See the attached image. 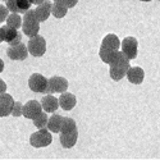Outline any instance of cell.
<instances>
[{
  "mask_svg": "<svg viewBox=\"0 0 160 160\" xmlns=\"http://www.w3.org/2000/svg\"><path fill=\"white\" fill-rule=\"evenodd\" d=\"M110 65V77L114 79V81H121V79L127 74V71L129 68V59L124 55L123 51H115L114 55L109 63Z\"/></svg>",
  "mask_w": 160,
  "mask_h": 160,
  "instance_id": "cell-1",
  "label": "cell"
},
{
  "mask_svg": "<svg viewBox=\"0 0 160 160\" xmlns=\"http://www.w3.org/2000/svg\"><path fill=\"white\" fill-rule=\"evenodd\" d=\"M22 31L26 36L32 37L38 33L40 31V21L37 19L35 10L28 9L24 12V16L22 18Z\"/></svg>",
  "mask_w": 160,
  "mask_h": 160,
  "instance_id": "cell-2",
  "label": "cell"
},
{
  "mask_svg": "<svg viewBox=\"0 0 160 160\" xmlns=\"http://www.w3.org/2000/svg\"><path fill=\"white\" fill-rule=\"evenodd\" d=\"M52 141L51 137V133L49 129L46 128H40L37 132L32 133L31 137H30V143L33 146V148H46L49 146Z\"/></svg>",
  "mask_w": 160,
  "mask_h": 160,
  "instance_id": "cell-3",
  "label": "cell"
},
{
  "mask_svg": "<svg viewBox=\"0 0 160 160\" xmlns=\"http://www.w3.org/2000/svg\"><path fill=\"white\" fill-rule=\"evenodd\" d=\"M27 50L31 55L33 57H42L46 51V41L42 36L38 33L30 37L28 44H27Z\"/></svg>",
  "mask_w": 160,
  "mask_h": 160,
  "instance_id": "cell-4",
  "label": "cell"
},
{
  "mask_svg": "<svg viewBox=\"0 0 160 160\" xmlns=\"http://www.w3.org/2000/svg\"><path fill=\"white\" fill-rule=\"evenodd\" d=\"M68 88V81L63 77H59V76H54L48 79V86H46V90L45 92L46 94H54V92H62L67 91Z\"/></svg>",
  "mask_w": 160,
  "mask_h": 160,
  "instance_id": "cell-5",
  "label": "cell"
},
{
  "mask_svg": "<svg viewBox=\"0 0 160 160\" xmlns=\"http://www.w3.org/2000/svg\"><path fill=\"white\" fill-rule=\"evenodd\" d=\"M7 55L13 60H24L28 55L27 46L19 42L17 45H10L7 49Z\"/></svg>",
  "mask_w": 160,
  "mask_h": 160,
  "instance_id": "cell-6",
  "label": "cell"
},
{
  "mask_svg": "<svg viewBox=\"0 0 160 160\" xmlns=\"http://www.w3.org/2000/svg\"><path fill=\"white\" fill-rule=\"evenodd\" d=\"M137 49H138V42L135 37H126L122 42V51L124 55L131 60L137 57Z\"/></svg>",
  "mask_w": 160,
  "mask_h": 160,
  "instance_id": "cell-7",
  "label": "cell"
},
{
  "mask_svg": "<svg viewBox=\"0 0 160 160\" xmlns=\"http://www.w3.org/2000/svg\"><path fill=\"white\" fill-rule=\"evenodd\" d=\"M2 32H3V37H4V41L8 42L9 45H17L22 41V35L18 30L9 27L8 24L3 26L2 27Z\"/></svg>",
  "mask_w": 160,
  "mask_h": 160,
  "instance_id": "cell-8",
  "label": "cell"
},
{
  "mask_svg": "<svg viewBox=\"0 0 160 160\" xmlns=\"http://www.w3.org/2000/svg\"><path fill=\"white\" fill-rule=\"evenodd\" d=\"M28 86L33 92H45L48 79L40 73H33L28 79Z\"/></svg>",
  "mask_w": 160,
  "mask_h": 160,
  "instance_id": "cell-9",
  "label": "cell"
},
{
  "mask_svg": "<svg viewBox=\"0 0 160 160\" xmlns=\"http://www.w3.org/2000/svg\"><path fill=\"white\" fill-rule=\"evenodd\" d=\"M41 110H42L41 102H38L36 100H30V101H27L23 105L22 115H24L27 119H33L41 113Z\"/></svg>",
  "mask_w": 160,
  "mask_h": 160,
  "instance_id": "cell-10",
  "label": "cell"
},
{
  "mask_svg": "<svg viewBox=\"0 0 160 160\" xmlns=\"http://www.w3.org/2000/svg\"><path fill=\"white\" fill-rule=\"evenodd\" d=\"M13 105H14V100H13L12 95L9 94H2L0 95V117H8L12 113Z\"/></svg>",
  "mask_w": 160,
  "mask_h": 160,
  "instance_id": "cell-11",
  "label": "cell"
},
{
  "mask_svg": "<svg viewBox=\"0 0 160 160\" xmlns=\"http://www.w3.org/2000/svg\"><path fill=\"white\" fill-rule=\"evenodd\" d=\"M58 101H59V106L64 110H72L77 104L76 96L73 94H71V92H65V91L62 92V95L58 99Z\"/></svg>",
  "mask_w": 160,
  "mask_h": 160,
  "instance_id": "cell-12",
  "label": "cell"
},
{
  "mask_svg": "<svg viewBox=\"0 0 160 160\" xmlns=\"http://www.w3.org/2000/svg\"><path fill=\"white\" fill-rule=\"evenodd\" d=\"M77 138H78L77 129L71 131V132H62L60 133V137H59L62 146H63V148H65V149L73 148V146L76 145V142H77Z\"/></svg>",
  "mask_w": 160,
  "mask_h": 160,
  "instance_id": "cell-13",
  "label": "cell"
},
{
  "mask_svg": "<svg viewBox=\"0 0 160 160\" xmlns=\"http://www.w3.org/2000/svg\"><path fill=\"white\" fill-rule=\"evenodd\" d=\"M127 78L128 81L133 85H140L143 81V77H145V72L142 68L140 67H129L128 71H127Z\"/></svg>",
  "mask_w": 160,
  "mask_h": 160,
  "instance_id": "cell-14",
  "label": "cell"
},
{
  "mask_svg": "<svg viewBox=\"0 0 160 160\" xmlns=\"http://www.w3.org/2000/svg\"><path fill=\"white\" fill-rule=\"evenodd\" d=\"M51 13V3L49 0H44L41 4H38L35 9V14L40 22H45Z\"/></svg>",
  "mask_w": 160,
  "mask_h": 160,
  "instance_id": "cell-15",
  "label": "cell"
},
{
  "mask_svg": "<svg viewBox=\"0 0 160 160\" xmlns=\"http://www.w3.org/2000/svg\"><path fill=\"white\" fill-rule=\"evenodd\" d=\"M41 106H42V110H45L46 113H54L59 106V101L51 94H48L41 99Z\"/></svg>",
  "mask_w": 160,
  "mask_h": 160,
  "instance_id": "cell-16",
  "label": "cell"
},
{
  "mask_svg": "<svg viewBox=\"0 0 160 160\" xmlns=\"http://www.w3.org/2000/svg\"><path fill=\"white\" fill-rule=\"evenodd\" d=\"M62 121H63V117L54 114L51 115V118L48 119V129L52 133H59L60 132V127H62Z\"/></svg>",
  "mask_w": 160,
  "mask_h": 160,
  "instance_id": "cell-17",
  "label": "cell"
},
{
  "mask_svg": "<svg viewBox=\"0 0 160 160\" xmlns=\"http://www.w3.org/2000/svg\"><path fill=\"white\" fill-rule=\"evenodd\" d=\"M101 46H105L110 50H118L119 46H121V42H119V38L117 37V35H106L104 38H102V44Z\"/></svg>",
  "mask_w": 160,
  "mask_h": 160,
  "instance_id": "cell-18",
  "label": "cell"
},
{
  "mask_svg": "<svg viewBox=\"0 0 160 160\" xmlns=\"http://www.w3.org/2000/svg\"><path fill=\"white\" fill-rule=\"evenodd\" d=\"M7 24L9 26V27H13V28H21V26H22V18L21 16L18 14V13H12V14H8L7 17Z\"/></svg>",
  "mask_w": 160,
  "mask_h": 160,
  "instance_id": "cell-19",
  "label": "cell"
},
{
  "mask_svg": "<svg viewBox=\"0 0 160 160\" xmlns=\"http://www.w3.org/2000/svg\"><path fill=\"white\" fill-rule=\"evenodd\" d=\"M67 12H68V8L63 7L59 3H55L54 2V3L51 4V13H52V16H54L55 18H63L67 14Z\"/></svg>",
  "mask_w": 160,
  "mask_h": 160,
  "instance_id": "cell-20",
  "label": "cell"
},
{
  "mask_svg": "<svg viewBox=\"0 0 160 160\" xmlns=\"http://www.w3.org/2000/svg\"><path fill=\"white\" fill-rule=\"evenodd\" d=\"M115 51H117V50H110V49L105 48V46H101V48H100V51H99L100 59H101L104 63H108V64H109Z\"/></svg>",
  "mask_w": 160,
  "mask_h": 160,
  "instance_id": "cell-21",
  "label": "cell"
},
{
  "mask_svg": "<svg viewBox=\"0 0 160 160\" xmlns=\"http://www.w3.org/2000/svg\"><path fill=\"white\" fill-rule=\"evenodd\" d=\"M48 114H46V112L45 113H40L36 118H33L32 121H33V124L40 129V128H46V126H48Z\"/></svg>",
  "mask_w": 160,
  "mask_h": 160,
  "instance_id": "cell-22",
  "label": "cell"
},
{
  "mask_svg": "<svg viewBox=\"0 0 160 160\" xmlns=\"http://www.w3.org/2000/svg\"><path fill=\"white\" fill-rule=\"evenodd\" d=\"M77 129L76 122L73 121L72 118H63L62 121V127H60V132H71Z\"/></svg>",
  "mask_w": 160,
  "mask_h": 160,
  "instance_id": "cell-23",
  "label": "cell"
},
{
  "mask_svg": "<svg viewBox=\"0 0 160 160\" xmlns=\"http://www.w3.org/2000/svg\"><path fill=\"white\" fill-rule=\"evenodd\" d=\"M16 2H17V7H18L19 13H24L32 5V0H16Z\"/></svg>",
  "mask_w": 160,
  "mask_h": 160,
  "instance_id": "cell-24",
  "label": "cell"
},
{
  "mask_svg": "<svg viewBox=\"0 0 160 160\" xmlns=\"http://www.w3.org/2000/svg\"><path fill=\"white\" fill-rule=\"evenodd\" d=\"M23 112V105L19 101H14V105H13V109H12V115L13 117H21Z\"/></svg>",
  "mask_w": 160,
  "mask_h": 160,
  "instance_id": "cell-25",
  "label": "cell"
},
{
  "mask_svg": "<svg viewBox=\"0 0 160 160\" xmlns=\"http://www.w3.org/2000/svg\"><path fill=\"white\" fill-rule=\"evenodd\" d=\"M5 4H7L5 7L8 8V10H10L12 13H19L16 0H5Z\"/></svg>",
  "mask_w": 160,
  "mask_h": 160,
  "instance_id": "cell-26",
  "label": "cell"
},
{
  "mask_svg": "<svg viewBox=\"0 0 160 160\" xmlns=\"http://www.w3.org/2000/svg\"><path fill=\"white\" fill-rule=\"evenodd\" d=\"M54 2L62 4V5L65 7V8H73V7L78 3V0H54Z\"/></svg>",
  "mask_w": 160,
  "mask_h": 160,
  "instance_id": "cell-27",
  "label": "cell"
},
{
  "mask_svg": "<svg viewBox=\"0 0 160 160\" xmlns=\"http://www.w3.org/2000/svg\"><path fill=\"white\" fill-rule=\"evenodd\" d=\"M8 14H9L8 8H7L5 5H2V4H0V23L4 22V21L7 19Z\"/></svg>",
  "mask_w": 160,
  "mask_h": 160,
  "instance_id": "cell-28",
  "label": "cell"
},
{
  "mask_svg": "<svg viewBox=\"0 0 160 160\" xmlns=\"http://www.w3.org/2000/svg\"><path fill=\"white\" fill-rule=\"evenodd\" d=\"M5 90H7V85H5V82L3 81V79H0V95L4 94Z\"/></svg>",
  "mask_w": 160,
  "mask_h": 160,
  "instance_id": "cell-29",
  "label": "cell"
},
{
  "mask_svg": "<svg viewBox=\"0 0 160 160\" xmlns=\"http://www.w3.org/2000/svg\"><path fill=\"white\" fill-rule=\"evenodd\" d=\"M3 71H4V62L0 59V73H2Z\"/></svg>",
  "mask_w": 160,
  "mask_h": 160,
  "instance_id": "cell-30",
  "label": "cell"
},
{
  "mask_svg": "<svg viewBox=\"0 0 160 160\" xmlns=\"http://www.w3.org/2000/svg\"><path fill=\"white\" fill-rule=\"evenodd\" d=\"M44 2V0H32V4H36V5H38V4H41Z\"/></svg>",
  "mask_w": 160,
  "mask_h": 160,
  "instance_id": "cell-31",
  "label": "cell"
},
{
  "mask_svg": "<svg viewBox=\"0 0 160 160\" xmlns=\"http://www.w3.org/2000/svg\"><path fill=\"white\" fill-rule=\"evenodd\" d=\"M4 41V37H3V32H2V27H0V42Z\"/></svg>",
  "mask_w": 160,
  "mask_h": 160,
  "instance_id": "cell-32",
  "label": "cell"
},
{
  "mask_svg": "<svg viewBox=\"0 0 160 160\" xmlns=\"http://www.w3.org/2000/svg\"><path fill=\"white\" fill-rule=\"evenodd\" d=\"M141 2H151V0H141Z\"/></svg>",
  "mask_w": 160,
  "mask_h": 160,
  "instance_id": "cell-33",
  "label": "cell"
},
{
  "mask_svg": "<svg viewBox=\"0 0 160 160\" xmlns=\"http://www.w3.org/2000/svg\"><path fill=\"white\" fill-rule=\"evenodd\" d=\"M4 2H5V0H4Z\"/></svg>",
  "mask_w": 160,
  "mask_h": 160,
  "instance_id": "cell-34",
  "label": "cell"
}]
</instances>
